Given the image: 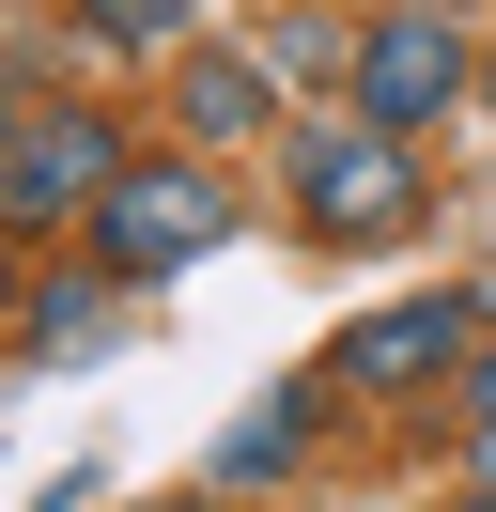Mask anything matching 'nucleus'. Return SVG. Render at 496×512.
Segmentation results:
<instances>
[{
  "mask_svg": "<svg viewBox=\"0 0 496 512\" xmlns=\"http://www.w3.org/2000/svg\"><path fill=\"white\" fill-rule=\"evenodd\" d=\"M481 94V47L450 32V0H388V16H372L357 32V63H341V109H372V125H450V109Z\"/></svg>",
  "mask_w": 496,
  "mask_h": 512,
  "instance_id": "20e7f679",
  "label": "nucleus"
},
{
  "mask_svg": "<svg viewBox=\"0 0 496 512\" xmlns=\"http://www.w3.org/2000/svg\"><path fill=\"white\" fill-rule=\"evenodd\" d=\"M465 466L496 481V357H465Z\"/></svg>",
  "mask_w": 496,
  "mask_h": 512,
  "instance_id": "9d476101",
  "label": "nucleus"
},
{
  "mask_svg": "<svg viewBox=\"0 0 496 512\" xmlns=\"http://www.w3.org/2000/svg\"><path fill=\"white\" fill-rule=\"evenodd\" d=\"M465 357H481V295H403V311H372V326L326 342V388L341 404H419V388H450Z\"/></svg>",
  "mask_w": 496,
  "mask_h": 512,
  "instance_id": "39448f33",
  "label": "nucleus"
},
{
  "mask_svg": "<svg viewBox=\"0 0 496 512\" xmlns=\"http://www.w3.org/2000/svg\"><path fill=\"white\" fill-rule=\"evenodd\" d=\"M233 218H248V202H233V171H217V156H186V140H155V156H124V171H109V202L78 218V249L109 264L124 295H140V280H186L202 249H233Z\"/></svg>",
  "mask_w": 496,
  "mask_h": 512,
  "instance_id": "f03ea898",
  "label": "nucleus"
},
{
  "mask_svg": "<svg viewBox=\"0 0 496 512\" xmlns=\"http://www.w3.org/2000/svg\"><path fill=\"white\" fill-rule=\"evenodd\" d=\"M0 140H16V63H0Z\"/></svg>",
  "mask_w": 496,
  "mask_h": 512,
  "instance_id": "9b49d317",
  "label": "nucleus"
},
{
  "mask_svg": "<svg viewBox=\"0 0 496 512\" xmlns=\"http://www.w3.org/2000/svg\"><path fill=\"white\" fill-rule=\"evenodd\" d=\"M155 512H217V481H202V497H155Z\"/></svg>",
  "mask_w": 496,
  "mask_h": 512,
  "instance_id": "f8f14e48",
  "label": "nucleus"
},
{
  "mask_svg": "<svg viewBox=\"0 0 496 512\" xmlns=\"http://www.w3.org/2000/svg\"><path fill=\"white\" fill-rule=\"evenodd\" d=\"M481 94H496V47H481Z\"/></svg>",
  "mask_w": 496,
  "mask_h": 512,
  "instance_id": "ddd939ff",
  "label": "nucleus"
},
{
  "mask_svg": "<svg viewBox=\"0 0 496 512\" xmlns=\"http://www.w3.org/2000/svg\"><path fill=\"white\" fill-rule=\"evenodd\" d=\"M124 156H140V140H124V109H93V94L16 109V140H0V249H78V218L109 202Z\"/></svg>",
  "mask_w": 496,
  "mask_h": 512,
  "instance_id": "7ed1b4c3",
  "label": "nucleus"
},
{
  "mask_svg": "<svg viewBox=\"0 0 496 512\" xmlns=\"http://www.w3.org/2000/svg\"><path fill=\"white\" fill-rule=\"evenodd\" d=\"M62 32H78L93 63H171L202 16H186V0H62Z\"/></svg>",
  "mask_w": 496,
  "mask_h": 512,
  "instance_id": "0eeeda50",
  "label": "nucleus"
},
{
  "mask_svg": "<svg viewBox=\"0 0 496 512\" xmlns=\"http://www.w3.org/2000/svg\"><path fill=\"white\" fill-rule=\"evenodd\" d=\"M279 202H295L310 249H388V233L434 218V171L372 109H310V125H279Z\"/></svg>",
  "mask_w": 496,
  "mask_h": 512,
  "instance_id": "f257e3e1",
  "label": "nucleus"
},
{
  "mask_svg": "<svg viewBox=\"0 0 496 512\" xmlns=\"http://www.w3.org/2000/svg\"><path fill=\"white\" fill-rule=\"evenodd\" d=\"M310 450V388H279V404H248L233 435H217V497H248V481H279Z\"/></svg>",
  "mask_w": 496,
  "mask_h": 512,
  "instance_id": "6e6552de",
  "label": "nucleus"
},
{
  "mask_svg": "<svg viewBox=\"0 0 496 512\" xmlns=\"http://www.w3.org/2000/svg\"><path fill=\"white\" fill-rule=\"evenodd\" d=\"M155 125H171L186 156H233V140L279 125V63H264V47H202V32H186L171 63H155Z\"/></svg>",
  "mask_w": 496,
  "mask_h": 512,
  "instance_id": "423d86ee",
  "label": "nucleus"
},
{
  "mask_svg": "<svg viewBox=\"0 0 496 512\" xmlns=\"http://www.w3.org/2000/svg\"><path fill=\"white\" fill-rule=\"evenodd\" d=\"M109 295H124V280H109V264H93V249H78V264H62V280H47V295H31V311H16V326H31V342H47V357H78V342H93V326H109Z\"/></svg>",
  "mask_w": 496,
  "mask_h": 512,
  "instance_id": "1a4fd4ad",
  "label": "nucleus"
},
{
  "mask_svg": "<svg viewBox=\"0 0 496 512\" xmlns=\"http://www.w3.org/2000/svg\"><path fill=\"white\" fill-rule=\"evenodd\" d=\"M481 512H496V497H481Z\"/></svg>",
  "mask_w": 496,
  "mask_h": 512,
  "instance_id": "2eb2a0df",
  "label": "nucleus"
},
{
  "mask_svg": "<svg viewBox=\"0 0 496 512\" xmlns=\"http://www.w3.org/2000/svg\"><path fill=\"white\" fill-rule=\"evenodd\" d=\"M0 326H16V311H0Z\"/></svg>",
  "mask_w": 496,
  "mask_h": 512,
  "instance_id": "4468645a",
  "label": "nucleus"
}]
</instances>
